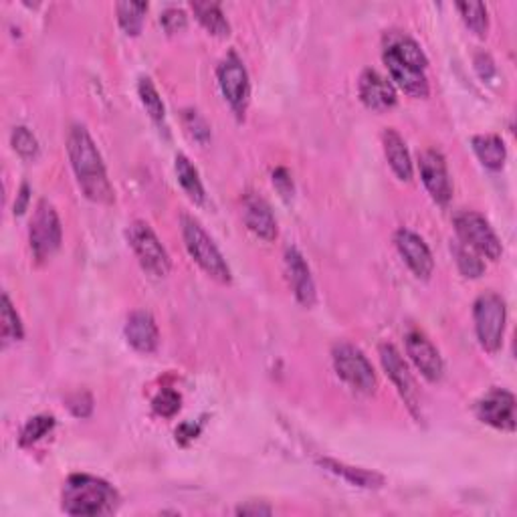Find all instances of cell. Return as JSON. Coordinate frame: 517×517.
Returning a JSON list of instances; mask_svg holds the SVG:
<instances>
[{
    "label": "cell",
    "instance_id": "obj_1",
    "mask_svg": "<svg viewBox=\"0 0 517 517\" xmlns=\"http://www.w3.org/2000/svg\"><path fill=\"white\" fill-rule=\"evenodd\" d=\"M67 152L83 194L89 200L97 202V205H112L114 188L109 184L104 160H101L94 137L89 136L83 126L71 127L67 137Z\"/></svg>",
    "mask_w": 517,
    "mask_h": 517
},
{
    "label": "cell",
    "instance_id": "obj_2",
    "mask_svg": "<svg viewBox=\"0 0 517 517\" xmlns=\"http://www.w3.org/2000/svg\"><path fill=\"white\" fill-rule=\"evenodd\" d=\"M61 500L69 515H107L116 512L119 495L104 479L77 473L65 482Z\"/></svg>",
    "mask_w": 517,
    "mask_h": 517
},
{
    "label": "cell",
    "instance_id": "obj_3",
    "mask_svg": "<svg viewBox=\"0 0 517 517\" xmlns=\"http://www.w3.org/2000/svg\"><path fill=\"white\" fill-rule=\"evenodd\" d=\"M182 237L190 257L205 269L212 279L220 283H230V267L227 265L223 253L218 251L215 241L207 235V230L200 227L198 220L190 217H182Z\"/></svg>",
    "mask_w": 517,
    "mask_h": 517
},
{
    "label": "cell",
    "instance_id": "obj_4",
    "mask_svg": "<svg viewBox=\"0 0 517 517\" xmlns=\"http://www.w3.org/2000/svg\"><path fill=\"white\" fill-rule=\"evenodd\" d=\"M505 301L502 295L487 291L479 295L473 306V319L477 340L487 352H500L505 334Z\"/></svg>",
    "mask_w": 517,
    "mask_h": 517
},
{
    "label": "cell",
    "instance_id": "obj_5",
    "mask_svg": "<svg viewBox=\"0 0 517 517\" xmlns=\"http://www.w3.org/2000/svg\"><path fill=\"white\" fill-rule=\"evenodd\" d=\"M127 243L144 269L154 277H166L170 271V257L166 253L160 238L156 237L152 227L144 220H134L127 227Z\"/></svg>",
    "mask_w": 517,
    "mask_h": 517
},
{
    "label": "cell",
    "instance_id": "obj_6",
    "mask_svg": "<svg viewBox=\"0 0 517 517\" xmlns=\"http://www.w3.org/2000/svg\"><path fill=\"white\" fill-rule=\"evenodd\" d=\"M331 358H334V368L338 376L350 384L354 390L362 394H372L376 390V374L372 364L360 348L352 344H336L331 350Z\"/></svg>",
    "mask_w": 517,
    "mask_h": 517
},
{
    "label": "cell",
    "instance_id": "obj_7",
    "mask_svg": "<svg viewBox=\"0 0 517 517\" xmlns=\"http://www.w3.org/2000/svg\"><path fill=\"white\" fill-rule=\"evenodd\" d=\"M455 230L461 238V243L473 248L475 253L483 255L492 261H497L502 257L503 248L500 238H497L495 230L487 223L483 215H479L475 210L459 212L455 217Z\"/></svg>",
    "mask_w": 517,
    "mask_h": 517
},
{
    "label": "cell",
    "instance_id": "obj_8",
    "mask_svg": "<svg viewBox=\"0 0 517 517\" xmlns=\"http://www.w3.org/2000/svg\"><path fill=\"white\" fill-rule=\"evenodd\" d=\"M61 220L57 210L47 200H39L31 218L29 243L36 261H47L61 245Z\"/></svg>",
    "mask_w": 517,
    "mask_h": 517
},
{
    "label": "cell",
    "instance_id": "obj_9",
    "mask_svg": "<svg viewBox=\"0 0 517 517\" xmlns=\"http://www.w3.org/2000/svg\"><path fill=\"white\" fill-rule=\"evenodd\" d=\"M218 86L230 107H233L235 114L241 117L248 104V91H251V86H248L245 65L235 53H230L228 57L218 65Z\"/></svg>",
    "mask_w": 517,
    "mask_h": 517
},
{
    "label": "cell",
    "instance_id": "obj_10",
    "mask_svg": "<svg viewBox=\"0 0 517 517\" xmlns=\"http://www.w3.org/2000/svg\"><path fill=\"white\" fill-rule=\"evenodd\" d=\"M380 362L384 366L386 374L390 376V380L394 382V386L399 388L404 404L409 406L414 417L421 419V404H419L417 384H414L409 366H406L399 350H396L392 344H382L380 346Z\"/></svg>",
    "mask_w": 517,
    "mask_h": 517
},
{
    "label": "cell",
    "instance_id": "obj_11",
    "mask_svg": "<svg viewBox=\"0 0 517 517\" xmlns=\"http://www.w3.org/2000/svg\"><path fill=\"white\" fill-rule=\"evenodd\" d=\"M477 417L500 431H515V396L503 388H493L477 402Z\"/></svg>",
    "mask_w": 517,
    "mask_h": 517
},
{
    "label": "cell",
    "instance_id": "obj_12",
    "mask_svg": "<svg viewBox=\"0 0 517 517\" xmlns=\"http://www.w3.org/2000/svg\"><path fill=\"white\" fill-rule=\"evenodd\" d=\"M419 170L431 197L435 198L439 205H447L451 200L452 187L449 180L445 156H442L439 150H424L419 156Z\"/></svg>",
    "mask_w": 517,
    "mask_h": 517
},
{
    "label": "cell",
    "instance_id": "obj_13",
    "mask_svg": "<svg viewBox=\"0 0 517 517\" xmlns=\"http://www.w3.org/2000/svg\"><path fill=\"white\" fill-rule=\"evenodd\" d=\"M396 248H399L404 263L411 267V271L419 277V279H429L435 269V258H432L431 248L422 238L412 233L409 228H399L394 235Z\"/></svg>",
    "mask_w": 517,
    "mask_h": 517
},
{
    "label": "cell",
    "instance_id": "obj_14",
    "mask_svg": "<svg viewBox=\"0 0 517 517\" xmlns=\"http://www.w3.org/2000/svg\"><path fill=\"white\" fill-rule=\"evenodd\" d=\"M406 352H409L412 364L419 368V372L431 382H439L445 374V364L439 350L432 346V341L419 329H412L406 334Z\"/></svg>",
    "mask_w": 517,
    "mask_h": 517
},
{
    "label": "cell",
    "instance_id": "obj_15",
    "mask_svg": "<svg viewBox=\"0 0 517 517\" xmlns=\"http://www.w3.org/2000/svg\"><path fill=\"white\" fill-rule=\"evenodd\" d=\"M285 273H288V281L291 285L295 299L303 308H311L316 303V283H313L306 258L295 247H289L285 251Z\"/></svg>",
    "mask_w": 517,
    "mask_h": 517
},
{
    "label": "cell",
    "instance_id": "obj_16",
    "mask_svg": "<svg viewBox=\"0 0 517 517\" xmlns=\"http://www.w3.org/2000/svg\"><path fill=\"white\" fill-rule=\"evenodd\" d=\"M124 331H126L127 344L132 346L136 352L152 354L156 352V348H158L160 344L158 326H156V319L152 318V313L146 309H137V311L129 313Z\"/></svg>",
    "mask_w": 517,
    "mask_h": 517
},
{
    "label": "cell",
    "instance_id": "obj_17",
    "mask_svg": "<svg viewBox=\"0 0 517 517\" xmlns=\"http://www.w3.org/2000/svg\"><path fill=\"white\" fill-rule=\"evenodd\" d=\"M358 91L362 104L374 109V112H384V109H390L396 104L394 86L374 69H366L360 76Z\"/></svg>",
    "mask_w": 517,
    "mask_h": 517
},
{
    "label": "cell",
    "instance_id": "obj_18",
    "mask_svg": "<svg viewBox=\"0 0 517 517\" xmlns=\"http://www.w3.org/2000/svg\"><path fill=\"white\" fill-rule=\"evenodd\" d=\"M243 220L247 228L263 241H273L277 237V220L273 210L263 197L258 194H247L243 198Z\"/></svg>",
    "mask_w": 517,
    "mask_h": 517
},
{
    "label": "cell",
    "instance_id": "obj_19",
    "mask_svg": "<svg viewBox=\"0 0 517 517\" xmlns=\"http://www.w3.org/2000/svg\"><path fill=\"white\" fill-rule=\"evenodd\" d=\"M384 63L388 71H390L392 81H396V86H399L404 94H409L411 97L417 99L429 96V81L427 76H424V71L411 67V65L396 59L390 53H384Z\"/></svg>",
    "mask_w": 517,
    "mask_h": 517
},
{
    "label": "cell",
    "instance_id": "obj_20",
    "mask_svg": "<svg viewBox=\"0 0 517 517\" xmlns=\"http://www.w3.org/2000/svg\"><path fill=\"white\" fill-rule=\"evenodd\" d=\"M384 53H390L396 59H400L406 65H411V67H417L421 71L427 69L429 65L427 55L421 49V45L414 41L412 36L399 31H390L384 35Z\"/></svg>",
    "mask_w": 517,
    "mask_h": 517
},
{
    "label": "cell",
    "instance_id": "obj_21",
    "mask_svg": "<svg viewBox=\"0 0 517 517\" xmlns=\"http://www.w3.org/2000/svg\"><path fill=\"white\" fill-rule=\"evenodd\" d=\"M382 140H384L386 160L388 164H390L392 172L399 177V180L409 182L412 178V162H411L409 147H406L400 134L392 127H386L382 134Z\"/></svg>",
    "mask_w": 517,
    "mask_h": 517
},
{
    "label": "cell",
    "instance_id": "obj_22",
    "mask_svg": "<svg viewBox=\"0 0 517 517\" xmlns=\"http://www.w3.org/2000/svg\"><path fill=\"white\" fill-rule=\"evenodd\" d=\"M319 465L329 471V473H334L341 479H346L348 483H352L356 487H362V489H380L384 485V477L374 473V471H366V469H360V467H350L346 463H338L334 459H321Z\"/></svg>",
    "mask_w": 517,
    "mask_h": 517
},
{
    "label": "cell",
    "instance_id": "obj_23",
    "mask_svg": "<svg viewBox=\"0 0 517 517\" xmlns=\"http://www.w3.org/2000/svg\"><path fill=\"white\" fill-rule=\"evenodd\" d=\"M473 150L477 154V158L482 160V164L489 170H502L505 164V144L500 136L495 134H479L473 140Z\"/></svg>",
    "mask_w": 517,
    "mask_h": 517
},
{
    "label": "cell",
    "instance_id": "obj_24",
    "mask_svg": "<svg viewBox=\"0 0 517 517\" xmlns=\"http://www.w3.org/2000/svg\"><path fill=\"white\" fill-rule=\"evenodd\" d=\"M192 11L197 15L198 23L205 26L210 35L228 36L230 25L217 3H192Z\"/></svg>",
    "mask_w": 517,
    "mask_h": 517
},
{
    "label": "cell",
    "instance_id": "obj_25",
    "mask_svg": "<svg viewBox=\"0 0 517 517\" xmlns=\"http://www.w3.org/2000/svg\"><path fill=\"white\" fill-rule=\"evenodd\" d=\"M174 168H177L180 187L187 190L190 200L197 202V205H202V202H205V187H202V182H200L198 170L194 168L192 162L184 154L177 156V164H174Z\"/></svg>",
    "mask_w": 517,
    "mask_h": 517
},
{
    "label": "cell",
    "instance_id": "obj_26",
    "mask_svg": "<svg viewBox=\"0 0 517 517\" xmlns=\"http://www.w3.org/2000/svg\"><path fill=\"white\" fill-rule=\"evenodd\" d=\"M137 94H140V99H142V104L146 107V112L150 114V117L154 119V124L162 127L166 132V109H164L158 89H156V86H154L150 77L140 79V83H137Z\"/></svg>",
    "mask_w": 517,
    "mask_h": 517
},
{
    "label": "cell",
    "instance_id": "obj_27",
    "mask_svg": "<svg viewBox=\"0 0 517 517\" xmlns=\"http://www.w3.org/2000/svg\"><path fill=\"white\" fill-rule=\"evenodd\" d=\"M147 11L146 3H119L117 5V21L126 35H140L144 26V16Z\"/></svg>",
    "mask_w": 517,
    "mask_h": 517
},
{
    "label": "cell",
    "instance_id": "obj_28",
    "mask_svg": "<svg viewBox=\"0 0 517 517\" xmlns=\"http://www.w3.org/2000/svg\"><path fill=\"white\" fill-rule=\"evenodd\" d=\"M0 328H3V340L5 344L8 341H18L23 340L25 331H23V323L21 318H18L16 309L13 308L11 299H8V295L3 293V308H0Z\"/></svg>",
    "mask_w": 517,
    "mask_h": 517
},
{
    "label": "cell",
    "instance_id": "obj_29",
    "mask_svg": "<svg viewBox=\"0 0 517 517\" xmlns=\"http://www.w3.org/2000/svg\"><path fill=\"white\" fill-rule=\"evenodd\" d=\"M457 8L471 31L479 36L487 35L489 16H487V8L483 3H459Z\"/></svg>",
    "mask_w": 517,
    "mask_h": 517
},
{
    "label": "cell",
    "instance_id": "obj_30",
    "mask_svg": "<svg viewBox=\"0 0 517 517\" xmlns=\"http://www.w3.org/2000/svg\"><path fill=\"white\" fill-rule=\"evenodd\" d=\"M53 427H55V419L49 417V414H39V417H33L26 421V424L21 431V437H18V442H21V447H29L33 445V442L41 441Z\"/></svg>",
    "mask_w": 517,
    "mask_h": 517
},
{
    "label": "cell",
    "instance_id": "obj_31",
    "mask_svg": "<svg viewBox=\"0 0 517 517\" xmlns=\"http://www.w3.org/2000/svg\"><path fill=\"white\" fill-rule=\"evenodd\" d=\"M452 253L457 257V265H459V271L463 273L465 277H479L485 271V265L482 261V257L479 253H475L473 248H469L463 243H457L452 245Z\"/></svg>",
    "mask_w": 517,
    "mask_h": 517
},
{
    "label": "cell",
    "instance_id": "obj_32",
    "mask_svg": "<svg viewBox=\"0 0 517 517\" xmlns=\"http://www.w3.org/2000/svg\"><path fill=\"white\" fill-rule=\"evenodd\" d=\"M180 404H182L180 394L177 390H172V388H164V390L154 396L152 409L156 414H160V417L170 419L180 411Z\"/></svg>",
    "mask_w": 517,
    "mask_h": 517
},
{
    "label": "cell",
    "instance_id": "obj_33",
    "mask_svg": "<svg viewBox=\"0 0 517 517\" xmlns=\"http://www.w3.org/2000/svg\"><path fill=\"white\" fill-rule=\"evenodd\" d=\"M11 140L13 147L23 156V158H35V156L39 154V142H36V137L33 136L31 129H26L25 126H18L13 129Z\"/></svg>",
    "mask_w": 517,
    "mask_h": 517
},
{
    "label": "cell",
    "instance_id": "obj_34",
    "mask_svg": "<svg viewBox=\"0 0 517 517\" xmlns=\"http://www.w3.org/2000/svg\"><path fill=\"white\" fill-rule=\"evenodd\" d=\"M160 25L164 26V31L168 35H177V33H182L184 29H187L188 16H187V13L182 11V8L168 6L160 15Z\"/></svg>",
    "mask_w": 517,
    "mask_h": 517
},
{
    "label": "cell",
    "instance_id": "obj_35",
    "mask_svg": "<svg viewBox=\"0 0 517 517\" xmlns=\"http://www.w3.org/2000/svg\"><path fill=\"white\" fill-rule=\"evenodd\" d=\"M184 126H187L188 134L197 142L207 144L210 140V127H208V124L200 117L198 112H194V109H190V112L184 114Z\"/></svg>",
    "mask_w": 517,
    "mask_h": 517
},
{
    "label": "cell",
    "instance_id": "obj_36",
    "mask_svg": "<svg viewBox=\"0 0 517 517\" xmlns=\"http://www.w3.org/2000/svg\"><path fill=\"white\" fill-rule=\"evenodd\" d=\"M69 409L76 417L86 419L91 414V409H94V400H91V396L87 392H77L73 399H69Z\"/></svg>",
    "mask_w": 517,
    "mask_h": 517
},
{
    "label": "cell",
    "instance_id": "obj_37",
    "mask_svg": "<svg viewBox=\"0 0 517 517\" xmlns=\"http://www.w3.org/2000/svg\"><path fill=\"white\" fill-rule=\"evenodd\" d=\"M475 69L479 76H482V79L489 81L493 76H495V65L492 61V57H489L487 53H479L477 57H475Z\"/></svg>",
    "mask_w": 517,
    "mask_h": 517
},
{
    "label": "cell",
    "instance_id": "obj_38",
    "mask_svg": "<svg viewBox=\"0 0 517 517\" xmlns=\"http://www.w3.org/2000/svg\"><path fill=\"white\" fill-rule=\"evenodd\" d=\"M273 182L279 187V190L283 194H289L293 190V182H291V177H289V172L285 170V168H277L273 172Z\"/></svg>",
    "mask_w": 517,
    "mask_h": 517
},
{
    "label": "cell",
    "instance_id": "obj_39",
    "mask_svg": "<svg viewBox=\"0 0 517 517\" xmlns=\"http://www.w3.org/2000/svg\"><path fill=\"white\" fill-rule=\"evenodd\" d=\"M238 515H269L271 513V507H267V505H261V503H247V505H241L237 510Z\"/></svg>",
    "mask_w": 517,
    "mask_h": 517
},
{
    "label": "cell",
    "instance_id": "obj_40",
    "mask_svg": "<svg viewBox=\"0 0 517 517\" xmlns=\"http://www.w3.org/2000/svg\"><path fill=\"white\" fill-rule=\"evenodd\" d=\"M198 432H200V429L194 427V422H184L182 427L177 431V441H180V442L192 441V439H197Z\"/></svg>",
    "mask_w": 517,
    "mask_h": 517
},
{
    "label": "cell",
    "instance_id": "obj_41",
    "mask_svg": "<svg viewBox=\"0 0 517 517\" xmlns=\"http://www.w3.org/2000/svg\"><path fill=\"white\" fill-rule=\"evenodd\" d=\"M26 202H29V187L23 184L21 192H18V202H15V215H23L26 208Z\"/></svg>",
    "mask_w": 517,
    "mask_h": 517
}]
</instances>
